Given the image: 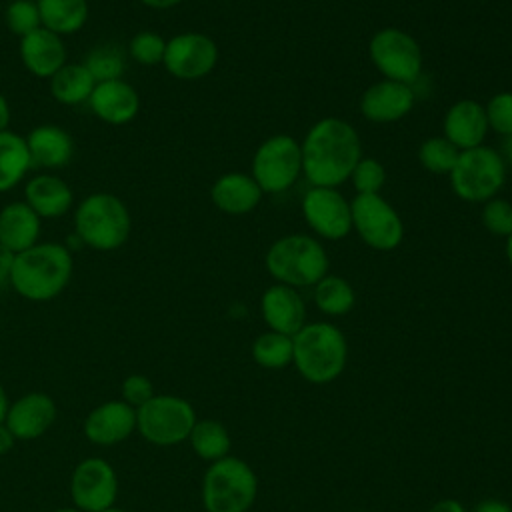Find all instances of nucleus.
<instances>
[{
    "label": "nucleus",
    "instance_id": "obj_1",
    "mask_svg": "<svg viewBox=\"0 0 512 512\" xmlns=\"http://www.w3.org/2000/svg\"><path fill=\"white\" fill-rule=\"evenodd\" d=\"M300 150L302 172L308 182L326 188H338L350 178L362 158V146L354 126L336 116L318 120L304 136Z\"/></svg>",
    "mask_w": 512,
    "mask_h": 512
},
{
    "label": "nucleus",
    "instance_id": "obj_2",
    "mask_svg": "<svg viewBox=\"0 0 512 512\" xmlns=\"http://www.w3.org/2000/svg\"><path fill=\"white\" fill-rule=\"evenodd\" d=\"M74 272L72 252L60 242H38L18 252L10 286L30 302H48L64 292Z\"/></svg>",
    "mask_w": 512,
    "mask_h": 512
},
{
    "label": "nucleus",
    "instance_id": "obj_3",
    "mask_svg": "<svg viewBox=\"0 0 512 512\" xmlns=\"http://www.w3.org/2000/svg\"><path fill=\"white\" fill-rule=\"evenodd\" d=\"M292 362L304 380L328 384L336 380L348 360V344L340 328L330 322L304 324L294 336Z\"/></svg>",
    "mask_w": 512,
    "mask_h": 512
},
{
    "label": "nucleus",
    "instance_id": "obj_4",
    "mask_svg": "<svg viewBox=\"0 0 512 512\" xmlns=\"http://www.w3.org/2000/svg\"><path fill=\"white\" fill-rule=\"evenodd\" d=\"M130 230V210L116 194L92 192L74 210V234L92 250H118L128 240Z\"/></svg>",
    "mask_w": 512,
    "mask_h": 512
},
{
    "label": "nucleus",
    "instance_id": "obj_5",
    "mask_svg": "<svg viewBox=\"0 0 512 512\" xmlns=\"http://www.w3.org/2000/svg\"><path fill=\"white\" fill-rule=\"evenodd\" d=\"M264 262L278 284L292 288L314 286L328 274V254L324 246L306 234L278 238L268 248Z\"/></svg>",
    "mask_w": 512,
    "mask_h": 512
},
{
    "label": "nucleus",
    "instance_id": "obj_6",
    "mask_svg": "<svg viewBox=\"0 0 512 512\" xmlns=\"http://www.w3.org/2000/svg\"><path fill=\"white\" fill-rule=\"evenodd\" d=\"M258 494L254 470L236 456L210 462L202 478V504L206 512H248Z\"/></svg>",
    "mask_w": 512,
    "mask_h": 512
},
{
    "label": "nucleus",
    "instance_id": "obj_7",
    "mask_svg": "<svg viewBox=\"0 0 512 512\" xmlns=\"http://www.w3.org/2000/svg\"><path fill=\"white\" fill-rule=\"evenodd\" d=\"M196 420L194 406L174 394H154L146 404L136 408V432L160 448L188 440Z\"/></svg>",
    "mask_w": 512,
    "mask_h": 512
},
{
    "label": "nucleus",
    "instance_id": "obj_8",
    "mask_svg": "<svg viewBox=\"0 0 512 512\" xmlns=\"http://www.w3.org/2000/svg\"><path fill=\"white\" fill-rule=\"evenodd\" d=\"M448 176L458 198L464 202H486L502 188L506 180V162L498 150L476 146L460 150Z\"/></svg>",
    "mask_w": 512,
    "mask_h": 512
},
{
    "label": "nucleus",
    "instance_id": "obj_9",
    "mask_svg": "<svg viewBox=\"0 0 512 512\" xmlns=\"http://www.w3.org/2000/svg\"><path fill=\"white\" fill-rule=\"evenodd\" d=\"M302 172L300 144L288 134L266 138L254 152L252 178L264 194L288 190Z\"/></svg>",
    "mask_w": 512,
    "mask_h": 512
},
{
    "label": "nucleus",
    "instance_id": "obj_10",
    "mask_svg": "<svg viewBox=\"0 0 512 512\" xmlns=\"http://www.w3.org/2000/svg\"><path fill=\"white\" fill-rule=\"evenodd\" d=\"M372 64L386 80L410 84L420 78L422 72V48L404 30L382 28L368 44Z\"/></svg>",
    "mask_w": 512,
    "mask_h": 512
},
{
    "label": "nucleus",
    "instance_id": "obj_11",
    "mask_svg": "<svg viewBox=\"0 0 512 512\" xmlns=\"http://www.w3.org/2000/svg\"><path fill=\"white\" fill-rule=\"evenodd\" d=\"M350 208L352 228H356L364 244L380 252L400 246L404 238L402 218L380 194H356Z\"/></svg>",
    "mask_w": 512,
    "mask_h": 512
},
{
    "label": "nucleus",
    "instance_id": "obj_12",
    "mask_svg": "<svg viewBox=\"0 0 512 512\" xmlns=\"http://www.w3.org/2000/svg\"><path fill=\"white\" fill-rule=\"evenodd\" d=\"M118 476L114 466L100 456L80 460L70 476L72 506L82 512H102L116 504Z\"/></svg>",
    "mask_w": 512,
    "mask_h": 512
},
{
    "label": "nucleus",
    "instance_id": "obj_13",
    "mask_svg": "<svg viewBox=\"0 0 512 512\" xmlns=\"http://www.w3.org/2000/svg\"><path fill=\"white\" fill-rule=\"evenodd\" d=\"M218 62L216 42L202 32H180L166 40L164 68L178 80H198L208 76Z\"/></svg>",
    "mask_w": 512,
    "mask_h": 512
},
{
    "label": "nucleus",
    "instance_id": "obj_14",
    "mask_svg": "<svg viewBox=\"0 0 512 512\" xmlns=\"http://www.w3.org/2000/svg\"><path fill=\"white\" fill-rule=\"evenodd\" d=\"M302 214L312 232L326 240H340L352 230L350 202L336 188L312 186L302 198Z\"/></svg>",
    "mask_w": 512,
    "mask_h": 512
},
{
    "label": "nucleus",
    "instance_id": "obj_15",
    "mask_svg": "<svg viewBox=\"0 0 512 512\" xmlns=\"http://www.w3.org/2000/svg\"><path fill=\"white\" fill-rule=\"evenodd\" d=\"M82 430L94 446L120 444L136 432V408L120 398L106 400L86 414Z\"/></svg>",
    "mask_w": 512,
    "mask_h": 512
},
{
    "label": "nucleus",
    "instance_id": "obj_16",
    "mask_svg": "<svg viewBox=\"0 0 512 512\" xmlns=\"http://www.w3.org/2000/svg\"><path fill=\"white\" fill-rule=\"evenodd\" d=\"M58 408L50 394L28 392L10 402L4 424L16 440H36L44 436L56 422Z\"/></svg>",
    "mask_w": 512,
    "mask_h": 512
},
{
    "label": "nucleus",
    "instance_id": "obj_17",
    "mask_svg": "<svg viewBox=\"0 0 512 512\" xmlns=\"http://www.w3.org/2000/svg\"><path fill=\"white\" fill-rule=\"evenodd\" d=\"M414 88L404 82L380 80L368 86L360 98V112L376 124H390L404 118L414 106Z\"/></svg>",
    "mask_w": 512,
    "mask_h": 512
},
{
    "label": "nucleus",
    "instance_id": "obj_18",
    "mask_svg": "<svg viewBox=\"0 0 512 512\" xmlns=\"http://www.w3.org/2000/svg\"><path fill=\"white\" fill-rule=\"evenodd\" d=\"M18 52L24 68L32 76L44 80H50L66 64L68 58L62 36L42 26L20 38Z\"/></svg>",
    "mask_w": 512,
    "mask_h": 512
},
{
    "label": "nucleus",
    "instance_id": "obj_19",
    "mask_svg": "<svg viewBox=\"0 0 512 512\" xmlns=\"http://www.w3.org/2000/svg\"><path fill=\"white\" fill-rule=\"evenodd\" d=\"M88 106L96 118L106 124L122 126L132 122L140 112V96L126 80L98 82L88 98Z\"/></svg>",
    "mask_w": 512,
    "mask_h": 512
},
{
    "label": "nucleus",
    "instance_id": "obj_20",
    "mask_svg": "<svg viewBox=\"0 0 512 512\" xmlns=\"http://www.w3.org/2000/svg\"><path fill=\"white\" fill-rule=\"evenodd\" d=\"M262 318L270 330L294 336L306 324V306L296 288L274 284L264 290L260 300Z\"/></svg>",
    "mask_w": 512,
    "mask_h": 512
},
{
    "label": "nucleus",
    "instance_id": "obj_21",
    "mask_svg": "<svg viewBox=\"0 0 512 512\" xmlns=\"http://www.w3.org/2000/svg\"><path fill=\"white\" fill-rule=\"evenodd\" d=\"M488 128L486 108L470 98L454 102L444 116V138L458 150L482 146Z\"/></svg>",
    "mask_w": 512,
    "mask_h": 512
},
{
    "label": "nucleus",
    "instance_id": "obj_22",
    "mask_svg": "<svg viewBox=\"0 0 512 512\" xmlns=\"http://www.w3.org/2000/svg\"><path fill=\"white\" fill-rule=\"evenodd\" d=\"M32 168L56 170L66 166L74 156V140L68 130L56 124H40L26 136Z\"/></svg>",
    "mask_w": 512,
    "mask_h": 512
},
{
    "label": "nucleus",
    "instance_id": "obj_23",
    "mask_svg": "<svg viewBox=\"0 0 512 512\" xmlns=\"http://www.w3.org/2000/svg\"><path fill=\"white\" fill-rule=\"evenodd\" d=\"M24 202L40 218H60L74 204V192L66 180L56 174L40 172L26 180Z\"/></svg>",
    "mask_w": 512,
    "mask_h": 512
},
{
    "label": "nucleus",
    "instance_id": "obj_24",
    "mask_svg": "<svg viewBox=\"0 0 512 512\" xmlns=\"http://www.w3.org/2000/svg\"><path fill=\"white\" fill-rule=\"evenodd\" d=\"M262 188L256 184L252 174L228 172L222 174L210 188L214 206L226 214L238 216L252 212L262 200Z\"/></svg>",
    "mask_w": 512,
    "mask_h": 512
},
{
    "label": "nucleus",
    "instance_id": "obj_25",
    "mask_svg": "<svg viewBox=\"0 0 512 512\" xmlns=\"http://www.w3.org/2000/svg\"><path fill=\"white\" fill-rule=\"evenodd\" d=\"M42 218L24 202L16 200L0 210V244L14 254L38 244Z\"/></svg>",
    "mask_w": 512,
    "mask_h": 512
},
{
    "label": "nucleus",
    "instance_id": "obj_26",
    "mask_svg": "<svg viewBox=\"0 0 512 512\" xmlns=\"http://www.w3.org/2000/svg\"><path fill=\"white\" fill-rule=\"evenodd\" d=\"M42 28L68 36L78 32L88 20L86 0H36Z\"/></svg>",
    "mask_w": 512,
    "mask_h": 512
},
{
    "label": "nucleus",
    "instance_id": "obj_27",
    "mask_svg": "<svg viewBox=\"0 0 512 512\" xmlns=\"http://www.w3.org/2000/svg\"><path fill=\"white\" fill-rule=\"evenodd\" d=\"M32 162L24 136L2 130L0 132V194L16 188L30 172Z\"/></svg>",
    "mask_w": 512,
    "mask_h": 512
},
{
    "label": "nucleus",
    "instance_id": "obj_28",
    "mask_svg": "<svg viewBox=\"0 0 512 512\" xmlns=\"http://www.w3.org/2000/svg\"><path fill=\"white\" fill-rule=\"evenodd\" d=\"M50 94L56 102L76 106L88 102L96 80L84 64H64L50 80Z\"/></svg>",
    "mask_w": 512,
    "mask_h": 512
},
{
    "label": "nucleus",
    "instance_id": "obj_29",
    "mask_svg": "<svg viewBox=\"0 0 512 512\" xmlns=\"http://www.w3.org/2000/svg\"><path fill=\"white\" fill-rule=\"evenodd\" d=\"M188 442H190L194 454L206 462H216V460L228 456L230 446H232L226 426L212 418L196 420V424L188 436Z\"/></svg>",
    "mask_w": 512,
    "mask_h": 512
},
{
    "label": "nucleus",
    "instance_id": "obj_30",
    "mask_svg": "<svg viewBox=\"0 0 512 512\" xmlns=\"http://www.w3.org/2000/svg\"><path fill=\"white\" fill-rule=\"evenodd\" d=\"M314 302L328 316H342L354 308L356 294L348 280L336 274H326L314 284Z\"/></svg>",
    "mask_w": 512,
    "mask_h": 512
},
{
    "label": "nucleus",
    "instance_id": "obj_31",
    "mask_svg": "<svg viewBox=\"0 0 512 512\" xmlns=\"http://www.w3.org/2000/svg\"><path fill=\"white\" fill-rule=\"evenodd\" d=\"M294 344L292 336L268 330L260 334L252 344V358L258 366L268 370H282L292 362Z\"/></svg>",
    "mask_w": 512,
    "mask_h": 512
},
{
    "label": "nucleus",
    "instance_id": "obj_32",
    "mask_svg": "<svg viewBox=\"0 0 512 512\" xmlns=\"http://www.w3.org/2000/svg\"><path fill=\"white\" fill-rule=\"evenodd\" d=\"M82 64L94 76L96 84L108 82V80H120L126 70L124 52L114 44H100L92 48Z\"/></svg>",
    "mask_w": 512,
    "mask_h": 512
},
{
    "label": "nucleus",
    "instance_id": "obj_33",
    "mask_svg": "<svg viewBox=\"0 0 512 512\" xmlns=\"http://www.w3.org/2000/svg\"><path fill=\"white\" fill-rule=\"evenodd\" d=\"M458 154L460 150L444 136H432L424 140L418 148L420 164L432 174H450L458 160Z\"/></svg>",
    "mask_w": 512,
    "mask_h": 512
},
{
    "label": "nucleus",
    "instance_id": "obj_34",
    "mask_svg": "<svg viewBox=\"0 0 512 512\" xmlns=\"http://www.w3.org/2000/svg\"><path fill=\"white\" fill-rule=\"evenodd\" d=\"M166 52V38L152 30L136 32L128 42V54L134 62L142 66H156L162 64Z\"/></svg>",
    "mask_w": 512,
    "mask_h": 512
},
{
    "label": "nucleus",
    "instance_id": "obj_35",
    "mask_svg": "<svg viewBox=\"0 0 512 512\" xmlns=\"http://www.w3.org/2000/svg\"><path fill=\"white\" fill-rule=\"evenodd\" d=\"M4 22L18 38L34 32L42 26L36 0H12L4 10Z\"/></svg>",
    "mask_w": 512,
    "mask_h": 512
},
{
    "label": "nucleus",
    "instance_id": "obj_36",
    "mask_svg": "<svg viewBox=\"0 0 512 512\" xmlns=\"http://www.w3.org/2000/svg\"><path fill=\"white\" fill-rule=\"evenodd\" d=\"M352 184L356 194H380L384 182H386V170L384 166L374 158H360L354 166Z\"/></svg>",
    "mask_w": 512,
    "mask_h": 512
},
{
    "label": "nucleus",
    "instance_id": "obj_37",
    "mask_svg": "<svg viewBox=\"0 0 512 512\" xmlns=\"http://www.w3.org/2000/svg\"><path fill=\"white\" fill-rule=\"evenodd\" d=\"M482 224L490 234L508 238L512 234V204L504 198L486 200L482 208Z\"/></svg>",
    "mask_w": 512,
    "mask_h": 512
},
{
    "label": "nucleus",
    "instance_id": "obj_38",
    "mask_svg": "<svg viewBox=\"0 0 512 512\" xmlns=\"http://www.w3.org/2000/svg\"><path fill=\"white\" fill-rule=\"evenodd\" d=\"M488 126L502 136L512 134V92H498L484 106Z\"/></svg>",
    "mask_w": 512,
    "mask_h": 512
},
{
    "label": "nucleus",
    "instance_id": "obj_39",
    "mask_svg": "<svg viewBox=\"0 0 512 512\" xmlns=\"http://www.w3.org/2000/svg\"><path fill=\"white\" fill-rule=\"evenodd\" d=\"M154 384L144 374H130L120 384V400L130 404L132 408H140L154 396Z\"/></svg>",
    "mask_w": 512,
    "mask_h": 512
},
{
    "label": "nucleus",
    "instance_id": "obj_40",
    "mask_svg": "<svg viewBox=\"0 0 512 512\" xmlns=\"http://www.w3.org/2000/svg\"><path fill=\"white\" fill-rule=\"evenodd\" d=\"M14 258H16V254H14L12 250H8L6 246H2V244H0V286L10 284Z\"/></svg>",
    "mask_w": 512,
    "mask_h": 512
},
{
    "label": "nucleus",
    "instance_id": "obj_41",
    "mask_svg": "<svg viewBox=\"0 0 512 512\" xmlns=\"http://www.w3.org/2000/svg\"><path fill=\"white\" fill-rule=\"evenodd\" d=\"M472 512H512V506L498 498H486L474 506Z\"/></svg>",
    "mask_w": 512,
    "mask_h": 512
},
{
    "label": "nucleus",
    "instance_id": "obj_42",
    "mask_svg": "<svg viewBox=\"0 0 512 512\" xmlns=\"http://www.w3.org/2000/svg\"><path fill=\"white\" fill-rule=\"evenodd\" d=\"M16 442H18V440L14 438V434H12V432L8 430V426L2 422V424H0V456L12 452V448H14Z\"/></svg>",
    "mask_w": 512,
    "mask_h": 512
},
{
    "label": "nucleus",
    "instance_id": "obj_43",
    "mask_svg": "<svg viewBox=\"0 0 512 512\" xmlns=\"http://www.w3.org/2000/svg\"><path fill=\"white\" fill-rule=\"evenodd\" d=\"M430 512H466V508L458 500H454V498H444V500H438L430 508Z\"/></svg>",
    "mask_w": 512,
    "mask_h": 512
},
{
    "label": "nucleus",
    "instance_id": "obj_44",
    "mask_svg": "<svg viewBox=\"0 0 512 512\" xmlns=\"http://www.w3.org/2000/svg\"><path fill=\"white\" fill-rule=\"evenodd\" d=\"M10 124V104L4 98V94H0V132L8 130Z\"/></svg>",
    "mask_w": 512,
    "mask_h": 512
},
{
    "label": "nucleus",
    "instance_id": "obj_45",
    "mask_svg": "<svg viewBox=\"0 0 512 512\" xmlns=\"http://www.w3.org/2000/svg\"><path fill=\"white\" fill-rule=\"evenodd\" d=\"M140 2L152 10H168L178 6L182 0H140Z\"/></svg>",
    "mask_w": 512,
    "mask_h": 512
},
{
    "label": "nucleus",
    "instance_id": "obj_46",
    "mask_svg": "<svg viewBox=\"0 0 512 512\" xmlns=\"http://www.w3.org/2000/svg\"><path fill=\"white\" fill-rule=\"evenodd\" d=\"M8 406H10V398H8L6 390H4V386L0 384V424H2V422H4V418H6Z\"/></svg>",
    "mask_w": 512,
    "mask_h": 512
},
{
    "label": "nucleus",
    "instance_id": "obj_47",
    "mask_svg": "<svg viewBox=\"0 0 512 512\" xmlns=\"http://www.w3.org/2000/svg\"><path fill=\"white\" fill-rule=\"evenodd\" d=\"M500 156L504 158V162L508 160L512 164V134L510 136H504V142H502V152Z\"/></svg>",
    "mask_w": 512,
    "mask_h": 512
},
{
    "label": "nucleus",
    "instance_id": "obj_48",
    "mask_svg": "<svg viewBox=\"0 0 512 512\" xmlns=\"http://www.w3.org/2000/svg\"><path fill=\"white\" fill-rule=\"evenodd\" d=\"M504 252H506V258H508L510 266H512V234L506 238V248H504Z\"/></svg>",
    "mask_w": 512,
    "mask_h": 512
},
{
    "label": "nucleus",
    "instance_id": "obj_49",
    "mask_svg": "<svg viewBox=\"0 0 512 512\" xmlns=\"http://www.w3.org/2000/svg\"><path fill=\"white\" fill-rule=\"evenodd\" d=\"M52 512H82V510L76 508V506H60V508H56Z\"/></svg>",
    "mask_w": 512,
    "mask_h": 512
},
{
    "label": "nucleus",
    "instance_id": "obj_50",
    "mask_svg": "<svg viewBox=\"0 0 512 512\" xmlns=\"http://www.w3.org/2000/svg\"><path fill=\"white\" fill-rule=\"evenodd\" d=\"M102 512H128V510H124V508H118V506H112V508H108V510H102Z\"/></svg>",
    "mask_w": 512,
    "mask_h": 512
},
{
    "label": "nucleus",
    "instance_id": "obj_51",
    "mask_svg": "<svg viewBox=\"0 0 512 512\" xmlns=\"http://www.w3.org/2000/svg\"><path fill=\"white\" fill-rule=\"evenodd\" d=\"M356 512H366V510H356Z\"/></svg>",
    "mask_w": 512,
    "mask_h": 512
}]
</instances>
